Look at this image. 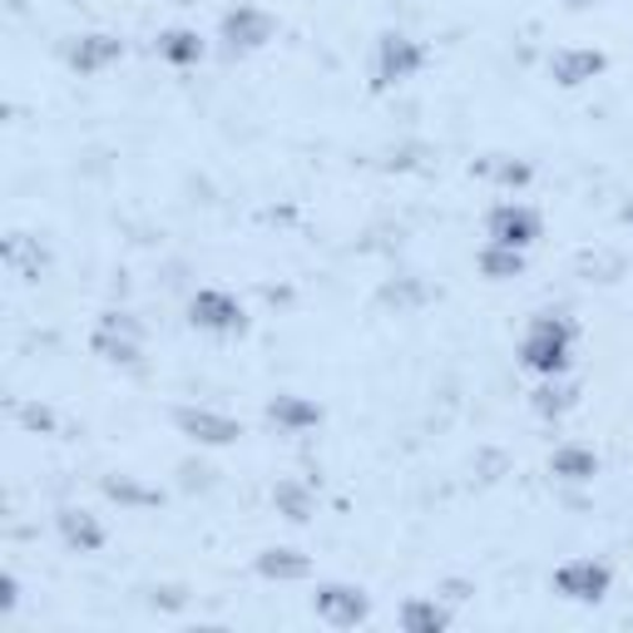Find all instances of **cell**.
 Wrapping results in <instances>:
<instances>
[{"label":"cell","mask_w":633,"mask_h":633,"mask_svg":"<svg viewBox=\"0 0 633 633\" xmlns=\"http://www.w3.org/2000/svg\"><path fill=\"white\" fill-rule=\"evenodd\" d=\"M540 214H535L530 204H500L490 208V218H485V234H490V242H505V248H535L540 242Z\"/></svg>","instance_id":"6"},{"label":"cell","mask_w":633,"mask_h":633,"mask_svg":"<svg viewBox=\"0 0 633 633\" xmlns=\"http://www.w3.org/2000/svg\"><path fill=\"white\" fill-rule=\"evenodd\" d=\"M564 6H569V10H589V6H594V0H564Z\"/></svg>","instance_id":"23"},{"label":"cell","mask_w":633,"mask_h":633,"mask_svg":"<svg viewBox=\"0 0 633 633\" xmlns=\"http://www.w3.org/2000/svg\"><path fill=\"white\" fill-rule=\"evenodd\" d=\"M268 416L278 421V426H288V430H308L322 421V406H312V401H302V396H278L268 406Z\"/></svg>","instance_id":"18"},{"label":"cell","mask_w":633,"mask_h":633,"mask_svg":"<svg viewBox=\"0 0 633 633\" xmlns=\"http://www.w3.org/2000/svg\"><path fill=\"white\" fill-rule=\"evenodd\" d=\"M158 55L178 70L198 65V60H204V40H198V30H164V35H158Z\"/></svg>","instance_id":"16"},{"label":"cell","mask_w":633,"mask_h":633,"mask_svg":"<svg viewBox=\"0 0 633 633\" xmlns=\"http://www.w3.org/2000/svg\"><path fill=\"white\" fill-rule=\"evenodd\" d=\"M20 604V589H15V579H0V614H10V609H15Z\"/></svg>","instance_id":"21"},{"label":"cell","mask_w":633,"mask_h":633,"mask_svg":"<svg viewBox=\"0 0 633 633\" xmlns=\"http://www.w3.org/2000/svg\"><path fill=\"white\" fill-rule=\"evenodd\" d=\"M272 505H278V515H282V520H292V525H308V520H312V505H316V495H312L302 480H278V490H272Z\"/></svg>","instance_id":"15"},{"label":"cell","mask_w":633,"mask_h":633,"mask_svg":"<svg viewBox=\"0 0 633 633\" xmlns=\"http://www.w3.org/2000/svg\"><path fill=\"white\" fill-rule=\"evenodd\" d=\"M574 406V392L569 386H544V392H535V411H544V416H559V411Z\"/></svg>","instance_id":"19"},{"label":"cell","mask_w":633,"mask_h":633,"mask_svg":"<svg viewBox=\"0 0 633 633\" xmlns=\"http://www.w3.org/2000/svg\"><path fill=\"white\" fill-rule=\"evenodd\" d=\"M218 30H224V40H228L234 50H262V45L272 40V30H278V25H272L268 10H258V6H238V10H228L224 25H218Z\"/></svg>","instance_id":"8"},{"label":"cell","mask_w":633,"mask_h":633,"mask_svg":"<svg viewBox=\"0 0 633 633\" xmlns=\"http://www.w3.org/2000/svg\"><path fill=\"white\" fill-rule=\"evenodd\" d=\"M258 574L278 579V584H298V579H312V559L302 550H262L258 554Z\"/></svg>","instance_id":"13"},{"label":"cell","mask_w":633,"mask_h":633,"mask_svg":"<svg viewBox=\"0 0 633 633\" xmlns=\"http://www.w3.org/2000/svg\"><path fill=\"white\" fill-rule=\"evenodd\" d=\"M124 55L120 35H104V30H94V35H80L75 50H70V65L80 70V75H100L104 65H114V60Z\"/></svg>","instance_id":"10"},{"label":"cell","mask_w":633,"mask_h":633,"mask_svg":"<svg viewBox=\"0 0 633 633\" xmlns=\"http://www.w3.org/2000/svg\"><path fill=\"white\" fill-rule=\"evenodd\" d=\"M609 584H614V569L604 559H569V564L554 569V589L569 604H599L609 594Z\"/></svg>","instance_id":"2"},{"label":"cell","mask_w":633,"mask_h":633,"mask_svg":"<svg viewBox=\"0 0 633 633\" xmlns=\"http://www.w3.org/2000/svg\"><path fill=\"white\" fill-rule=\"evenodd\" d=\"M312 614L322 619L326 629H356V624L372 619V599H366L356 584H316Z\"/></svg>","instance_id":"3"},{"label":"cell","mask_w":633,"mask_h":633,"mask_svg":"<svg viewBox=\"0 0 633 633\" xmlns=\"http://www.w3.org/2000/svg\"><path fill=\"white\" fill-rule=\"evenodd\" d=\"M569 362H574V322L569 316H535L530 332H525L520 342V366L535 376H544V382H554V376L569 372Z\"/></svg>","instance_id":"1"},{"label":"cell","mask_w":633,"mask_h":633,"mask_svg":"<svg viewBox=\"0 0 633 633\" xmlns=\"http://www.w3.org/2000/svg\"><path fill=\"white\" fill-rule=\"evenodd\" d=\"M426 65V45L411 35H382L376 40V90H392V84H406L421 75Z\"/></svg>","instance_id":"4"},{"label":"cell","mask_w":633,"mask_h":633,"mask_svg":"<svg viewBox=\"0 0 633 633\" xmlns=\"http://www.w3.org/2000/svg\"><path fill=\"white\" fill-rule=\"evenodd\" d=\"M604 65L609 60L599 50H559V55H550V75L564 90H579V84H589L594 75H604Z\"/></svg>","instance_id":"9"},{"label":"cell","mask_w":633,"mask_h":633,"mask_svg":"<svg viewBox=\"0 0 633 633\" xmlns=\"http://www.w3.org/2000/svg\"><path fill=\"white\" fill-rule=\"evenodd\" d=\"M174 426L184 430L188 440H198V446H234V440L242 436V426L234 416H224V411H198V406L178 411Z\"/></svg>","instance_id":"7"},{"label":"cell","mask_w":633,"mask_h":633,"mask_svg":"<svg viewBox=\"0 0 633 633\" xmlns=\"http://www.w3.org/2000/svg\"><path fill=\"white\" fill-rule=\"evenodd\" d=\"M490 174L500 178V184H530V168L525 164H490Z\"/></svg>","instance_id":"20"},{"label":"cell","mask_w":633,"mask_h":633,"mask_svg":"<svg viewBox=\"0 0 633 633\" xmlns=\"http://www.w3.org/2000/svg\"><path fill=\"white\" fill-rule=\"evenodd\" d=\"M60 540L70 544V550H80V554H94V550H104V525L94 520L90 510H60Z\"/></svg>","instance_id":"11"},{"label":"cell","mask_w":633,"mask_h":633,"mask_svg":"<svg viewBox=\"0 0 633 633\" xmlns=\"http://www.w3.org/2000/svg\"><path fill=\"white\" fill-rule=\"evenodd\" d=\"M188 316H194V326H204V332H214V336H228V332H242V326H248V316H242V302L234 298V292H224V288L194 292V302H188Z\"/></svg>","instance_id":"5"},{"label":"cell","mask_w":633,"mask_h":633,"mask_svg":"<svg viewBox=\"0 0 633 633\" xmlns=\"http://www.w3.org/2000/svg\"><path fill=\"white\" fill-rule=\"evenodd\" d=\"M25 421H30V426H50V411H40V406H25Z\"/></svg>","instance_id":"22"},{"label":"cell","mask_w":633,"mask_h":633,"mask_svg":"<svg viewBox=\"0 0 633 633\" xmlns=\"http://www.w3.org/2000/svg\"><path fill=\"white\" fill-rule=\"evenodd\" d=\"M396 619H401V629H406V633H440V629H450V609L440 604L436 594H430V599H406Z\"/></svg>","instance_id":"12"},{"label":"cell","mask_w":633,"mask_h":633,"mask_svg":"<svg viewBox=\"0 0 633 633\" xmlns=\"http://www.w3.org/2000/svg\"><path fill=\"white\" fill-rule=\"evenodd\" d=\"M480 272L490 282L520 278V272H525V252L520 248H505V242H485V248H480Z\"/></svg>","instance_id":"17"},{"label":"cell","mask_w":633,"mask_h":633,"mask_svg":"<svg viewBox=\"0 0 633 633\" xmlns=\"http://www.w3.org/2000/svg\"><path fill=\"white\" fill-rule=\"evenodd\" d=\"M550 470L559 475V480H569V485H584V480H594V475H599V456L589 446H559L550 456Z\"/></svg>","instance_id":"14"},{"label":"cell","mask_w":633,"mask_h":633,"mask_svg":"<svg viewBox=\"0 0 633 633\" xmlns=\"http://www.w3.org/2000/svg\"><path fill=\"white\" fill-rule=\"evenodd\" d=\"M178 6H194V0H178Z\"/></svg>","instance_id":"24"}]
</instances>
